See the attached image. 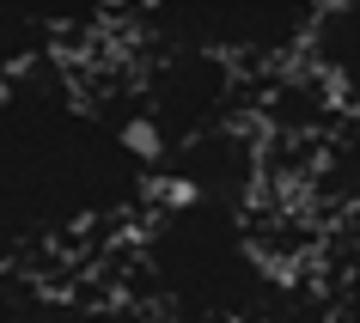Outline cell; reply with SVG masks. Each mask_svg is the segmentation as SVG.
Listing matches in <instances>:
<instances>
[{
    "instance_id": "cell-4",
    "label": "cell",
    "mask_w": 360,
    "mask_h": 323,
    "mask_svg": "<svg viewBox=\"0 0 360 323\" xmlns=\"http://www.w3.org/2000/svg\"><path fill=\"white\" fill-rule=\"evenodd\" d=\"M238 86L245 74L208 55H184V49H153L141 79L129 86V110L141 134L153 140L159 159L184 152L202 134H220L238 122Z\"/></svg>"
},
{
    "instance_id": "cell-3",
    "label": "cell",
    "mask_w": 360,
    "mask_h": 323,
    "mask_svg": "<svg viewBox=\"0 0 360 323\" xmlns=\"http://www.w3.org/2000/svg\"><path fill=\"white\" fill-rule=\"evenodd\" d=\"M129 19L147 49H184L257 74L305 61L318 0H165V6H134Z\"/></svg>"
},
{
    "instance_id": "cell-2",
    "label": "cell",
    "mask_w": 360,
    "mask_h": 323,
    "mask_svg": "<svg viewBox=\"0 0 360 323\" xmlns=\"http://www.w3.org/2000/svg\"><path fill=\"white\" fill-rule=\"evenodd\" d=\"M129 299L165 323H269L281 281L250 208L159 190L129 232Z\"/></svg>"
},
{
    "instance_id": "cell-5",
    "label": "cell",
    "mask_w": 360,
    "mask_h": 323,
    "mask_svg": "<svg viewBox=\"0 0 360 323\" xmlns=\"http://www.w3.org/2000/svg\"><path fill=\"white\" fill-rule=\"evenodd\" d=\"M92 19H110V6H0V92L37 61L68 55V43L92 31Z\"/></svg>"
},
{
    "instance_id": "cell-9",
    "label": "cell",
    "mask_w": 360,
    "mask_h": 323,
    "mask_svg": "<svg viewBox=\"0 0 360 323\" xmlns=\"http://www.w3.org/2000/svg\"><path fill=\"white\" fill-rule=\"evenodd\" d=\"M49 323H165V317L147 311L141 299H129V293H110V299H56Z\"/></svg>"
},
{
    "instance_id": "cell-6",
    "label": "cell",
    "mask_w": 360,
    "mask_h": 323,
    "mask_svg": "<svg viewBox=\"0 0 360 323\" xmlns=\"http://www.w3.org/2000/svg\"><path fill=\"white\" fill-rule=\"evenodd\" d=\"M305 61H311V79H318L336 104L360 110V0L318 6V25H311V43H305Z\"/></svg>"
},
{
    "instance_id": "cell-7",
    "label": "cell",
    "mask_w": 360,
    "mask_h": 323,
    "mask_svg": "<svg viewBox=\"0 0 360 323\" xmlns=\"http://www.w3.org/2000/svg\"><path fill=\"white\" fill-rule=\"evenodd\" d=\"M269 323H360V256L342 268L323 293H311V299H300V305H293V293H281Z\"/></svg>"
},
{
    "instance_id": "cell-1",
    "label": "cell",
    "mask_w": 360,
    "mask_h": 323,
    "mask_svg": "<svg viewBox=\"0 0 360 323\" xmlns=\"http://www.w3.org/2000/svg\"><path fill=\"white\" fill-rule=\"evenodd\" d=\"M159 202V152L129 98L86 86L68 55L0 92V256L25 275L134 232Z\"/></svg>"
},
{
    "instance_id": "cell-8",
    "label": "cell",
    "mask_w": 360,
    "mask_h": 323,
    "mask_svg": "<svg viewBox=\"0 0 360 323\" xmlns=\"http://www.w3.org/2000/svg\"><path fill=\"white\" fill-rule=\"evenodd\" d=\"M49 305H56V293L37 275H25L0 256V323H49Z\"/></svg>"
}]
</instances>
